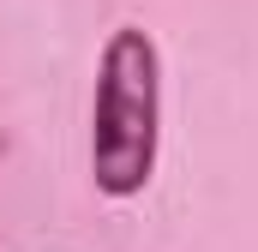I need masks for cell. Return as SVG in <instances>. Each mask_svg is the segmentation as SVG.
I'll return each instance as SVG.
<instances>
[{
	"label": "cell",
	"instance_id": "6da1fadb",
	"mask_svg": "<svg viewBox=\"0 0 258 252\" xmlns=\"http://www.w3.org/2000/svg\"><path fill=\"white\" fill-rule=\"evenodd\" d=\"M156 42L120 24L102 48L90 108V174L108 198H132L156 174Z\"/></svg>",
	"mask_w": 258,
	"mask_h": 252
}]
</instances>
